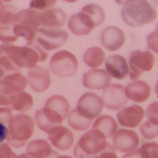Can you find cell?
<instances>
[{"label": "cell", "mask_w": 158, "mask_h": 158, "mask_svg": "<svg viewBox=\"0 0 158 158\" xmlns=\"http://www.w3.org/2000/svg\"><path fill=\"white\" fill-rule=\"evenodd\" d=\"M13 25H3L0 24V41L6 43L16 41L19 38L15 35Z\"/></svg>", "instance_id": "31"}, {"label": "cell", "mask_w": 158, "mask_h": 158, "mask_svg": "<svg viewBox=\"0 0 158 158\" xmlns=\"http://www.w3.org/2000/svg\"><path fill=\"white\" fill-rule=\"evenodd\" d=\"M53 73L61 77H71L76 73L78 62L76 56L68 51H61L52 56L50 62Z\"/></svg>", "instance_id": "5"}, {"label": "cell", "mask_w": 158, "mask_h": 158, "mask_svg": "<svg viewBox=\"0 0 158 158\" xmlns=\"http://www.w3.org/2000/svg\"><path fill=\"white\" fill-rule=\"evenodd\" d=\"M13 114L11 109L9 108L0 107V122L6 124L10 119L12 117Z\"/></svg>", "instance_id": "38"}, {"label": "cell", "mask_w": 158, "mask_h": 158, "mask_svg": "<svg viewBox=\"0 0 158 158\" xmlns=\"http://www.w3.org/2000/svg\"><path fill=\"white\" fill-rule=\"evenodd\" d=\"M103 108L102 98L94 92L84 94L78 101L77 111L85 118L92 120L100 115Z\"/></svg>", "instance_id": "8"}, {"label": "cell", "mask_w": 158, "mask_h": 158, "mask_svg": "<svg viewBox=\"0 0 158 158\" xmlns=\"http://www.w3.org/2000/svg\"><path fill=\"white\" fill-rule=\"evenodd\" d=\"M39 19L43 27L56 29L61 28L64 25L67 15L62 9L55 7L39 12Z\"/></svg>", "instance_id": "17"}, {"label": "cell", "mask_w": 158, "mask_h": 158, "mask_svg": "<svg viewBox=\"0 0 158 158\" xmlns=\"http://www.w3.org/2000/svg\"><path fill=\"white\" fill-rule=\"evenodd\" d=\"M7 140L10 146L19 148L25 146L34 130V121L27 114L20 113L8 122Z\"/></svg>", "instance_id": "3"}, {"label": "cell", "mask_w": 158, "mask_h": 158, "mask_svg": "<svg viewBox=\"0 0 158 158\" xmlns=\"http://www.w3.org/2000/svg\"><path fill=\"white\" fill-rule=\"evenodd\" d=\"M34 120L40 130L48 133L52 129L62 126L64 119L56 111L44 106L36 112Z\"/></svg>", "instance_id": "10"}, {"label": "cell", "mask_w": 158, "mask_h": 158, "mask_svg": "<svg viewBox=\"0 0 158 158\" xmlns=\"http://www.w3.org/2000/svg\"><path fill=\"white\" fill-rule=\"evenodd\" d=\"M68 38L69 34L66 31L41 28L37 31L35 38L38 44L48 52L64 45Z\"/></svg>", "instance_id": "6"}, {"label": "cell", "mask_w": 158, "mask_h": 158, "mask_svg": "<svg viewBox=\"0 0 158 158\" xmlns=\"http://www.w3.org/2000/svg\"><path fill=\"white\" fill-rule=\"evenodd\" d=\"M95 158H118L115 149L109 143H106V147Z\"/></svg>", "instance_id": "36"}, {"label": "cell", "mask_w": 158, "mask_h": 158, "mask_svg": "<svg viewBox=\"0 0 158 158\" xmlns=\"http://www.w3.org/2000/svg\"><path fill=\"white\" fill-rule=\"evenodd\" d=\"M158 126L147 120L140 126V132L144 138L151 140L158 137Z\"/></svg>", "instance_id": "32"}, {"label": "cell", "mask_w": 158, "mask_h": 158, "mask_svg": "<svg viewBox=\"0 0 158 158\" xmlns=\"http://www.w3.org/2000/svg\"><path fill=\"white\" fill-rule=\"evenodd\" d=\"M56 1L55 0H34L30 3L31 9L40 11H45L56 5Z\"/></svg>", "instance_id": "33"}, {"label": "cell", "mask_w": 158, "mask_h": 158, "mask_svg": "<svg viewBox=\"0 0 158 158\" xmlns=\"http://www.w3.org/2000/svg\"><path fill=\"white\" fill-rule=\"evenodd\" d=\"M111 77L106 71L95 69L89 71L83 77V85L92 90H102L109 86Z\"/></svg>", "instance_id": "13"}, {"label": "cell", "mask_w": 158, "mask_h": 158, "mask_svg": "<svg viewBox=\"0 0 158 158\" xmlns=\"http://www.w3.org/2000/svg\"><path fill=\"white\" fill-rule=\"evenodd\" d=\"M122 158H146V157L142 149L138 148L124 155Z\"/></svg>", "instance_id": "40"}, {"label": "cell", "mask_w": 158, "mask_h": 158, "mask_svg": "<svg viewBox=\"0 0 158 158\" xmlns=\"http://www.w3.org/2000/svg\"><path fill=\"white\" fill-rule=\"evenodd\" d=\"M106 138L97 130L88 131L81 137L74 148L76 158H95L106 146Z\"/></svg>", "instance_id": "4"}, {"label": "cell", "mask_w": 158, "mask_h": 158, "mask_svg": "<svg viewBox=\"0 0 158 158\" xmlns=\"http://www.w3.org/2000/svg\"><path fill=\"white\" fill-rule=\"evenodd\" d=\"M69 124L77 131H85L90 128L92 121L83 117L77 109L70 112L68 117Z\"/></svg>", "instance_id": "28"}, {"label": "cell", "mask_w": 158, "mask_h": 158, "mask_svg": "<svg viewBox=\"0 0 158 158\" xmlns=\"http://www.w3.org/2000/svg\"><path fill=\"white\" fill-rule=\"evenodd\" d=\"M106 67L109 74L118 80L124 79L129 71L125 58L118 54L110 56L106 59Z\"/></svg>", "instance_id": "21"}, {"label": "cell", "mask_w": 158, "mask_h": 158, "mask_svg": "<svg viewBox=\"0 0 158 158\" xmlns=\"http://www.w3.org/2000/svg\"><path fill=\"white\" fill-rule=\"evenodd\" d=\"M156 11L145 0H130L125 2L121 12L123 21L133 27H141L156 18Z\"/></svg>", "instance_id": "2"}, {"label": "cell", "mask_w": 158, "mask_h": 158, "mask_svg": "<svg viewBox=\"0 0 158 158\" xmlns=\"http://www.w3.org/2000/svg\"><path fill=\"white\" fill-rule=\"evenodd\" d=\"M157 31L151 33L149 35L147 39V42L148 43V48L158 53V35Z\"/></svg>", "instance_id": "39"}, {"label": "cell", "mask_w": 158, "mask_h": 158, "mask_svg": "<svg viewBox=\"0 0 158 158\" xmlns=\"http://www.w3.org/2000/svg\"><path fill=\"white\" fill-rule=\"evenodd\" d=\"M4 76V71L3 69L0 66V80L2 79Z\"/></svg>", "instance_id": "43"}, {"label": "cell", "mask_w": 158, "mask_h": 158, "mask_svg": "<svg viewBox=\"0 0 158 158\" xmlns=\"http://www.w3.org/2000/svg\"><path fill=\"white\" fill-rule=\"evenodd\" d=\"M151 91V87L146 82L137 80L127 85L125 94L127 98L135 102L142 103L149 98Z\"/></svg>", "instance_id": "20"}, {"label": "cell", "mask_w": 158, "mask_h": 158, "mask_svg": "<svg viewBox=\"0 0 158 158\" xmlns=\"http://www.w3.org/2000/svg\"><path fill=\"white\" fill-rule=\"evenodd\" d=\"M144 111L141 106L133 105L123 108L117 114L119 123L126 128H135L139 126L144 117Z\"/></svg>", "instance_id": "15"}, {"label": "cell", "mask_w": 158, "mask_h": 158, "mask_svg": "<svg viewBox=\"0 0 158 158\" xmlns=\"http://www.w3.org/2000/svg\"><path fill=\"white\" fill-rule=\"evenodd\" d=\"M53 150L47 140L38 139L30 142L27 145V155L33 158H48Z\"/></svg>", "instance_id": "23"}, {"label": "cell", "mask_w": 158, "mask_h": 158, "mask_svg": "<svg viewBox=\"0 0 158 158\" xmlns=\"http://www.w3.org/2000/svg\"><path fill=\"white\" fill-rule=\"evenodd\" d=\"M105 60V54L99 47H92L88 49L83 56V61L88 66L95 68L100 67Z\"/></svg>", "instance_id": "27"}, {"label": "cell", "mask_w": 158, "mask_h": 158, "mask_svg": "<svg viewBox=\"0 0 158 158\" xmlns=\"http://www.w3.org/2000/svg\"><path fill=\"white\" fill-rule=\"evenodd\" d=\"M155 63V58L149 51L137 50L132 52L130 56V77L132 80L137 79L144 72L150 71Z\"/></svg>", "instance_id": "7"}, {"label": "cell", "mask_w": 158, "mask_h": 158, "mask_svg": "<svg viewBox=\"0 0 158 158\" xmlns=\"http://www.w3.org/2000/svg\"><path fill=\"white\" fill-rule=\"evenodd\" d=\"M17 9L11 5L2 4L0 6V24L3 25H13L15 17L17 13Z\"/></svg>", "instance_id": "30"}, {"label": "cell", "mask_w": 158, "mask_h": 158, "mask_svg": "<svg viewBox=\"0 0 158 158\" xmlns=\"http://www.w3.org/2000/svg\"><path fill=\"white\" fill-rule=\"evenodd\" d=\"M141 149L146 158H158V145L156 142H146Z\"/></svg>", "instance_id": "34"}, {"label": "cell", "mask_w": 158, "mask_h": 158, "mask_svg": "<svg viewBox=\"0 0 158 158\" xmlns=\"http://www.w3.org/2000/svg\"><path fill=\"white\" fill-rule=\"evenodd\" d=\"M51 76L49 70L41 65H36L29 70L27 82L31 88L36 92L47 91L51 84Z\"/></svg>", "instance_id": "12"}, {"label": "cell", "mask_w": 158, "mask_h": 158, "mask_svg": "<svg viewBox=\"0 0 158 158\" xmlns=\"http://www.w3.org/2000/svg\"><path fill=\"white\" fill-rule=\"evenodd\" d=\"M10 106L14 110L24 112L31 109L33 106L32 96L25 92H20L10 96Z\"/></svg>", "instance_id": "25"}, {"label": "cell", "mask_w": 158, "mask_h": 158, "mask_svg": "<svg viewBox=\"0 0 158 158\" xmlns=\"http://www.w3.org/2000/svg\"><path fill=\"white\" fill-rule=\"evenodd\" d=\"M15 158H33L27 154H22L20 156H16Z\"/></svg>", "instance_id": "42"}, {"label": "cell", "mask_w": 158, "mask_h": 158, "mask_svg": "<svg viewBox=\"0 0 158 158\" xmlns=\"http://www.w3.org/2000/svg\"><path fill=\"white\" fill-rule=\"evenodd\" d=\"M117 128L118 126L114 118L109 115L98 117L93 125V129L101 132L104 134L106 139L111 138L116 132Z\"/></svg>", "instance_id": "24"}, {"label": "cell", "mask_w": 158, "mask_h": 158, "mask_svg": "<svg viewBox=\"0 0 158 158\" xmlns=\"http://www.w3.org/2000/svg\"><path fill=\"white\" fill-rule=\"evenodd\" d=\"M103 46L110 51L118 50L124 44L125 36L120 29L110 27L104 29L101 34Z\"/></svg>", "instance_id": "18"}, {"label": "cell", "mask_w": 158, "mask_h": 158, "mask_svg": "<svg viewBox=\"0 0 158 158\" xmlns=\"http://www.w3.org/2000/svg\"><path fill=\"white\" fill-rule=\"evenodd\" d=\"M45 106L51 108L63 117L67 118L70 110V106L68 101L61 95H53L45 103Z\"/></svg>", "instance_id": "26"}, {"label": "cell", "mask_w": 158, "mask_h": 158, "mask_svg": "<svg viewBox=\"0 0 158 158\" xmlns=\"http://www.w3.org/2000/svg\"><path fill=\"white\" fill-rule=\"evenodd\" d=\"M38 11L34 10L25 9L19 11L15 17L14 24L21 25L27 29L38 31L41 26L39 19Z\"/></svg>", "instance_id": "22"}, {"label": "cell", "mask_w": 158, "mask_h": 158, "mask_svg": "<svg viewBox=\"0 0 158 158\" xmlns=\"http://www.w3.org/2000/svg\"><path fill=\"white\" fill-rule=\"evenodd\" d=\"M27 83V79L21 74H11L0 80V94L10 97L22 92Z\"/></svg>", "instance_id": "14"}, {"label": "cell", "mask_w": 158, "mask_h": 158, "mask_svg": "<svg viewBox=\"0 0 158 158\" xmlns=\"http://www.w3.org/2000/svg\"><path fill=\"white\" fill-rule=\"evenodd\" d=\"M49 53L35 41L25 47L12 44L0 45V66L8 72H21L22 68L31 69L44 61Z\"/></svg>", "instance_id": "1"}, {"label": "cell", "mask_w": 158, "mask_h": 158, "mask_svg": "<svg viewBox=\"0 0 158 158\" xmlns=\"http://www.w3.org/2000/svg\"><path fill=\"white\" fill-rule=\"evenodd\" d=\"M16 156L8 144L0 143V158H15Z\"/></svg>", "instance_id": "37"}, {"label": "cell", "mask_w": 158, "mask_h": 158, "mask_svg": "<svg viewBox=\"0 0 158 158\" xmlns=\"http://www.w3.org/2000/svg\"><path fill=\"white\" fill-rule=\"evenodd\" d=\"M2 4H3V3H2L1 1H0V6H1V5H2Z\"/></svg>", "instance_id": "45"}, {"label": "cell", "mask_w": 158, "mask_h": 158, "mask_svg": "<svg viewBox=\"0 0 158 158\" xmlns=\"http://www.w3.org/2000/svg\"><path fill=\"white\" fill-rule=\"evenodd\" d=\"M104 106L111 110H118L126 106L128 99L125 94V88L120 84L110 85L103 92Z\"/></svg>", "instance_id": "9"}, {"label": "cell", "mask_w": 158, "mask_h": 158, "mask_svg": "<svg viewBox=\"0 0 158 158\" xmlns=\"http://www.w3.org/2000/svg\"><path fill=\"white\" fill-rule=\"evenodd\" d=\"M56 158H72L71 156H56Z\"/></svg>", "instance_id": "44"}, {"label": "cell", "mask_w": 158, "mask_h": 158, "mask_svg": "<svg viewBox=\"0 0 158 158\" xmlns=\"http://www.w3.org/2000/svg\"><path fill=\"white\" fill-rule=\"evenodd\" d=\"M8 129L4 124L0 122V143H2L4 141L7 139Z\"/></svg>", "instance_id": "41"}, {"label": "cell", "mask_w": 158, "mask_h": 158, "mask_svg": "<svg viewBox=\"0 0 158 158\" xmlns=\"http://www.w3.org/2000/svg\"><path fill=\"white\" fill-rule=\"evenodd\" d=\"M68 27L74 34L83 36L89 34L95 26L90 18L81 12L70 17L69 20Z\"/></svg>", "instance_id": "19"}, {"label": "cell", "mask_w": 158, "mask_h": 158, "mask_svg": "<svg viewBox=\"0 0 158 158\" xmlns=\"http://www.w3.org/2000/svg\"><path fill=\"white\" fill-rule=\"evenodd\" d=\"M48 139L52 144L61 151H67L72 147L74 137L67 128L60 126L52 129L48 133Z\"/></svg>", "instance_id": "16"}, {"label": "cell", "mask_w": 158, "mask_h": 158, "mask_svg": "<svg viewBox=\"0 0 158 158\" xmlns=\"http://www.w3.org/2000/svg\"><path fill=\"white\" fill-rule=\"evenodd\" d=\"M81 12L85 13L94 22L95 27L100 25L104 22L106 15L102 7L95 4H90L83 7Z\"/></svg>", "instance_id": "29"}, {"label": "cell", "mask_w": 158, "mask_h": 158, "mask_svg": "<svg viewBox=\"0 0 158 158\" xmlns=\"http://www.w3.org/2000/svg\"><path fill=\"white\" fill-rule=\"evenodd\" d=\"M147 118L153 124L158 125V102L151 103L147 110Z\"/></svg>", "instance_id": "35"}, {"label": "cell", "mask_w": 158, "mask_h": 158, "mask_svg": "<svg viewBox=\"0 0 158 158\" xmlns=\"http://www.w3.org/2000/svg\"><path fill=\"white\" fill-rule=\"evenodd\" d=\"M113 147L121 152L127 153L133 151L138 146L139 138L135 131L121 129L113 135Z\"/></svg>", "instance_id": "11"}]
</instances>
